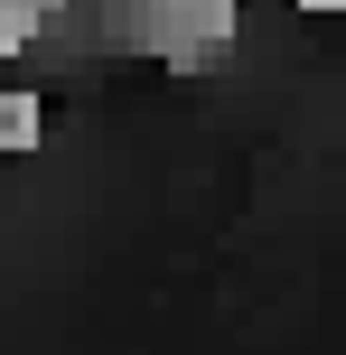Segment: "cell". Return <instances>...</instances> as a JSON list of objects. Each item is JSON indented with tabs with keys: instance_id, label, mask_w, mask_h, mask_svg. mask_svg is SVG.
Wrapping results in <instances>:
<instances>
[{
	"instance_id": "2",
	"label": "cell",
	"mask_w": 346,
	"mask_h": 355,
	"mask_svg": "<svg viewBox=\"0 0 346 355\" xmlns=\"http://www.w3.org/2000/svg\"><path fill=\"white\" fill-rule=\"evenodd\" d=\"M37 37H47V19H37V10H19V0H0V56H10V66L37 47Z\"/></svg>"
},
{
	"instance_id": "3",
	"label": "cell",
	"mask_w": 346,
	"mask_h": 355,
	"mask_svg": "<svg viewBox=\"0 0 346 355\" xmlns=\"http://www.w3.org/2000/svg\"><path fill=\"white\" fill-rule=\"evenodd\" d=\"M19 10H37V19H56V10H66V0H19Z\"/></svg>"
},
{
	"instance_id": "1",
	"label": "cell",
	"mask_w": 346,
	"mask_h": 355,
	"mask_svg": "<svg viewBox=\"0 0 346 355\" xmlns=\"http://www.w3.org/2000/svg\"><path fill=\"white\" fill-rule=\"evenodd\" d=\"M37 141H47V94L0 75V159H28Z\"/></svg>"
},
{
	"instance_id": "4",
	"label": "cell",
	"mask_w": 346,
	"mask_h": 355,
	"mask_svg": "<svg viewBox=\"0 0 346 355\" xmlns=\"http://www.w3.org/2000/svg\"><path fill=\"white\" fill-rule=\"evenodd\" d=\"M0 75H10V56H0Z\"/></svg>"
}]
</instances>
